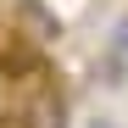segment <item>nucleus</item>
<instances>
[{"instance_id":"obj_1","label":"nucleus","mask_w":128,"mask_h":128,"mask_svg":"<svg viewBox=\"0 0 128 128\" xmlns=\"http://www.w3.org/2000/svg\"><path fill=\"white\" fill-rule=\"evenodd\" d=\"M17 112H22L28 128H67V95L56 84H28L22 100H17Z\"/></svg>"},{"instance_id":"obj_2","label":"nucleus","mask_w":128,"mask_h":128,"mask_svg":"<svg viewBox=\"0 0 128 128\" xmlns=\"http://www.w3.org/2000/svg\"><path fill=\"white\" fill-rule=\"evenodd\" d=\"M11 17L22 22V34L34 39V45H50V39L61 34V22L45 11V0H11Z\"/></svg>"},{"instance_id":"obj_3","label":"nucleus","mask_w":128,"mask_h":128,"mask_svg":"<svg viewBox=\"0 0 128 128\" xmlns=\"http://www.w3.org/2000/svg\"><path fill=\"white\" fill-rule=\"evenodd\" d=\"M112 56H128V22H117V34H112Z\"/></svg>"},{"instance_id":"obj_4","label":"nucleus","mask_w":128,"mask_h":128,"mask_svg":"<svg viewBox=\"0 0 128 128\" xmlns=\"http://www.w3.org/2000/svg\"><path fill=\"white\" fill-rule=\"evenodd\" d=\"M84 128H112V122H106V117H89V122H84Z\"/></svg>"}]
</instances>
